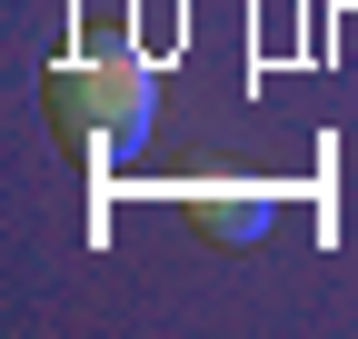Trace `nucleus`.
Masks as SVG:
<instances>
[{
    "mask_svg": "<svg viewBox=\"0 0 358 339\" xmlns=\"http://www.w3.org/2000/svg\"><path fill=\"white\" fill-rule=\"evenodd\" d=\"M50 110H60V140H70V150H90V140H140L150 110H159V80H150V60L100 50V60H70V70L50 80Z\"/></svg>",
    "mask_w": 358,
    "mask_h": 339,
    "instance_id": "1",
    "label": "nucleus"
},
{
    "mask_svg": "<svg viewBox=\"0 0 358 339\" xmlns=\"http://www.w3.org/2000/svg\"><path fill=\"white\" fill-rule=\"evenodd\" d=\"M189 220H199L209 240L249 249V240H268V190H249V180H199V190H189Z\"/></svg>",
    "mask_w": 358,
    "mask_h": 339,
    "instance_id": "2",
    "label": "nucleus"
}]
</instances>
